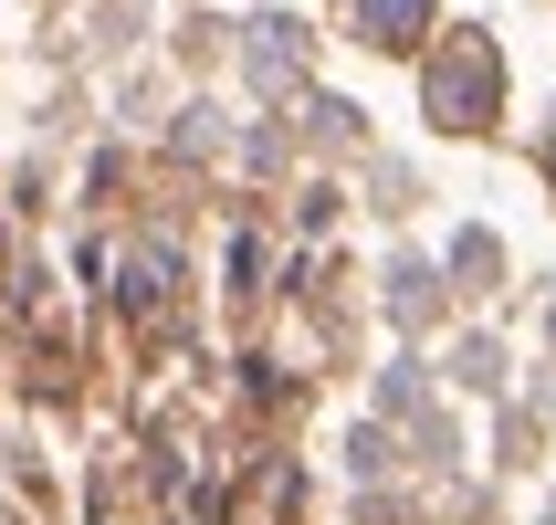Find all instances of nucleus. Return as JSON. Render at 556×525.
Instances as JSON below:
<instances>
[{"label": "nucleus", "mask_w": 556, "mask_h": 525, "mask_svg": "<svg viewBox=\"0 0 556 525\" xmlns=\"http://www.w3.org/2000/svg\"><path fill=\"white\" fill-rule=\"evenodd\" d=\"M420 11H431V0H357V22H368L378 42H409V32H420Z\"/></svg>", "instance_id": "2"}, {"label": "nucleus", "mask_w": 556, "mask_h": 525, "mask_svg": "<svg viewBox=\"0 0 556 525\" xmlns=\"http://www.w3.org/2000/svg\"><path fill=\"white\" fill-rule=\"evenodd\" d=\"M431 105H441V116H463V126H483V105H494V53L463 42V74L441 63V74H431Z\"/></svg>", "instance_id": "1"}]
</instances>
